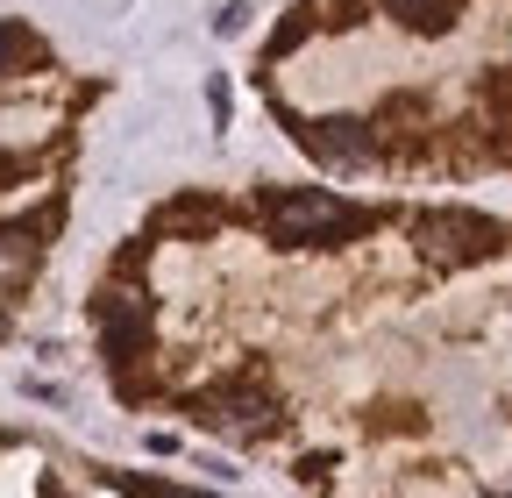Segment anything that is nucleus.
<instances>
[{"label":"nucleus","mask_w":512,"mask_h":498,"mask_svg":"<svg viewBox=\"0 0 512 498\" xmlns=\"http://www.w3.org/2000/svg\"><path fill=\"white\" fill-rule=\"evenodd\" d=\"M413 242H420V257L441 264V271H456V264H484L491 249L505 242V228L491 214H470V207H434L413 221Z\"/></svg>","instance_id":"obj_2"},{"label":"nucleus","mask_w":512,"mask_h":498,"mask_svg":"<svg viewBox=\"0 0 512 498\" xmlns=\"http://www.w3.org/2000/svg\"><path fill=\"white\" fill-rule=\"evenodd\" d=\"M214 29H221V36H242V29H249V8H221Z\"/></svg>","instance_id":"obj_8"},{"label":"nucleus","mask_w":512,"mask_h":498,"mask_svg":"<svg viewBox=\"0 0 512 498\" xmlns=\"http://www.w3.org/2000/svg\"><path fill=\"white\" fill-rule=\"evenodd\" d=\"M384 15L399 29H413V36H448L456 15H463V0H384Z\"/></svg>","instance_id":"obj_6"},{"label":"nucleus","mask_w":512,"mask_h":498,"mask_svg":"<svg viewBox=\"0 0 512 498\" xmlns=\"http://www.w3.org/2000/svg\"><path fill=\"white\" fill-rule=\"evenodd\" d=\"M157 228H178V235H214V228H221V207H214V200H185V207L171 200V207L157 214Z\"/></svg>","instance_id":"obj_7"},{"label":"nucleus","mask_w":512,"mask_h":498,"mask_svg":"<svg viewBox=\"0 0 512 498\" xmlns=\"http://www.w3.org/2000/svg\"><path fill=\"white\" fill-rule=\"evenodd\" d=\"M192 413H200L207 427H221V434H271L278 427V399L256 392V385H221V392H207Z\"/></svg>","instance_id":"obj_4"},{"label":"nucleus","mask_w":512,"mask_h":498,"mask_svg":"<svg viewBox=\"0 0 512 498\" xmlns=\"http://www.w3.org/2000/svg\"><path fill=\"white\" fill-rule=\"evenodd\" d=\"M15 57H22V36H15V29H0V72H8Z\"/></svg>","instance_id":"obj_9"},{"label":"nucleus","mask_w":512,"mask_h":498,"mask_svg":"<svg viewBox=\"0 0 512 498\" xmlns=\"http://www.w3.org/2000/svg\"><path fill=\"white\" fill-rule=\"evenodd\" d=\"M22 171H29L22 157H0V178H22Z\"/></svg>","instance_id":"obj_10"},{"label":"nucleus","mask_w":512,"mask_h":498,"mask_svg":"<svg viewBox=\"0 0 512 498\" xmlns=\"http://www.w3.org/2000/svg\"><path fill=\"white\" fill-rule=\"evenodd\" d=\"M264 221L278 242H299V249H335L349 235H370L377 214L335 200V193H313V185H299V193H285V185H271L264 193Z\"/></svg>","instance_id":"obj_1"},{"label":"nucleus","mask_w":512,"mask_h":498,"mask_svg":"<svg viewBox=\"0 0 512 498\" xmlns=\"http://www.w3.org/2000/svg\"><path fill=\"white\" fill-rule=\"evenodd\" d=\"M100 342H107V363H114V378H128L143 356H150V299L136 285H121L100 299Z\"/></svg>","instance_id":"obj_3"},{"label":"nucleus","mask_w":512,"mask_h":498,"mask_svg":"<svg viewBox=\"0 0 512 498\" xmlns=\"http://www.w3.org/2000/svg\"><path fill=\"white\" fill-rule=\"evenodd\" d=\"M299 143H306L313 157H328V164H370V157H377L370 121H356V114H320V121H306Z\"/></svg>","instance_id":"obj_5"},{"label":"nucleus","mask_w":512,"mask_h":498,"mask_svg":"<svg viewBox=\"0 0 512 498\" xmlns=\"http://www.w3.org/2000/svg\"><path fill=\"white\" fill-rule=\"evenodd\" d=\"M0 328H8V321H0Z\"/></svg>","instance_id":"obj_11"}]
</instances>
